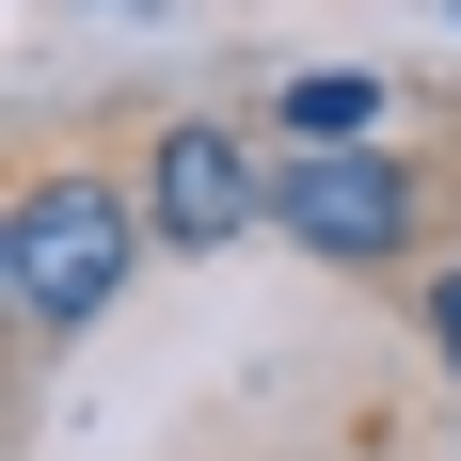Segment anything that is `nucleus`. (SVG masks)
Returning a JSON list of instances; mask_svg holds the SVG:
<instances>
[{"instance_id": "5", "label": "nucleus", "mask_w": 461, "mask_h": 461, "mask_svg": "<svg viewBox=\"0 0 461 461\" xmlns=\"http://www.w3.org/2000/svg\"><path fill=\"white\" fill-rule=\"evenodd\" d=\"M429 319H446V366H461V271H446V286H429Z\"/></svg>"}, {"instance_id": "1", "label": "nucleus", "mask_w": 461, "mask_h": 461, "mask_svg": "<svg viewBox=\"0 0 461 461\" xmlns=\"http://www.w3.org/2000/svg\"><path fill=\"white\" fill-rule=\"evenodd\" d=\"M143 239L159 223H143L112 176H48V191H16V223H0V286H16L32 334H80L95 303L143 271Z\"/></svg>"}, {"instance_id": "3", "label": "nucleus", "mask_w": 461, "mask_h": 461, "mask_svg": "<svg viewBox=\"0 0 461 461\" xmlns=\"http://www.w3.org/2000/svg\"><path fill=\"white\" fill-rule=\"evenodd\" d=\"M255 207H271V176L239 159V128H159V159H143V223L176 239V255H223Z\"/></svg>"}, {"instance_id": "2", "label": "nucleus", "mask_w": 461, "mask_h": 461, "mask_svg": "<svg viewBox=\"0 0 461 461\" xmlns=\"http://www.w3.org/2000/svg\"><path fill=\"white\" fill-rule=\"evenodd\" d=\"M271 207H286V239L303 255H334V271H366V255H398L414 239V176L398 159H366V143H303L271 176Z\"/></svg>"}, {"instance_id": "4", "label": "nucleus", "mask_w": 461, "mask_h": 461, "mask_svg": "<svg viewBox=\"0 0 461 461\" xmlns=\"http://www.w3.org/2000/svg\"><path fill=\"white\" fill-rule=\"evenodd\" d=\"M286 128H303V143H366V128H382V80L319 64V80H286Z\"/></svg>"}]
</instances>
